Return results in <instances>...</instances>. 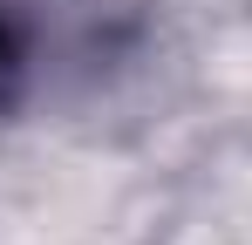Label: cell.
<instances>
[{
	"instance_id": "6da1fadb",
	"label": "cell",
	"mask_w": 252,
	"mask_h": 245,
	"mask_svg": "<svg viewBox=\"0 0 252 245\" xmlns=\"http://www.w3.org/2000/svg\"><path fill=\"white\" fill-rule=\"evenodd\" d=\"M14 68V34H7V21H0V75Z\"/></svg>"
}]
</instances>
